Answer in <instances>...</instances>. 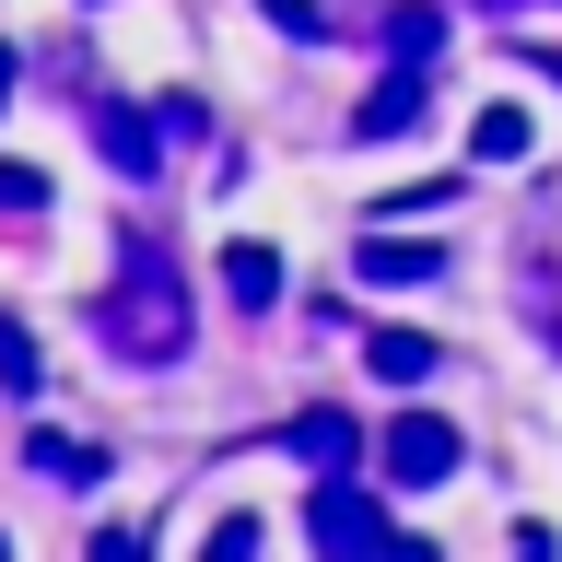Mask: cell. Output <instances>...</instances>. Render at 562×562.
<instances>
[{"label":"cell","instance_id":"ac0fdd59","mask_svg":"<svg viewBox=\"0 0 562 562\" xmlns=\"http://www.w3.org/2000/svg\"><path fill=\"white\" fill-rule=\"evenodd\" d=\"M539 70H551V82H562V47H539Z\"/></svg>","mask_w":562,"mask_h":562},{"label":"cell","instance_id":"7a4b0ae2","mask_svg":"<svg viewBox=\"0 0 562 562\" xmlns=\"http://www.w3.org/2000/svg\"><path fill=\"white\" fill-rule=\"evenodd\" d=\"M375 457H386V481L434 492V481H457V457H469V446H457V422H446V411H398V422L375 434Z\"/></svg>","mask_w":562,"mask_h":562},{"label":"cell","instance_id":"6da1fadb","mask_svg":"<svg viewBox=\"0 0 562 562\" xmlns=\"http://www.w3.org/2000/svg\"><path fill=\"white\" fill-rule=\"evenodd\" d=\"M117 293H105V340L130 351V363H176L188 351V293H176V270L153 258V235H130L117 246Z\"/></svg>","mask_w":562,"mask_h":562},{"label":"cell","instance_id":"9a60e30c","mask_svg":"<svg viewBox=\"0 0 562 562\" xmlns=\"http://www.w3.org/2000/svg\"><path fill=\"white\" fill-rule=\"evenodd\" d=\"M258 12H270L281 35H328V12H316V0H258Z\"/></svg>","mask_w":562,"mask_h":562},{"label":"cell","instance_id":"ba28073f","mask_svg":"<svg viewBox=\"0 0 562 562\" xmlns=\"http://www.w3.org/2000/svg\"><path fill=\"white\" fill-rule=\"evenodd\" d=\"M293 457H316V469H351V457H363L351 411H293Z\"/></svg>","mask_w":562,"mask_h":562},{"label":"cell","instance_id":"9c48e42d","mask_svg":"<svg viewBox=\"0 0 562 562\" xmlns=\"http://www.w3.org/2000/svg\"><path fill=\"white\" fill-rule=\"evenodd\" d=\"M223 293H235L246 316L281 305V258H270V246H223Z\"/></svg>","mask_w":562,"mask_h":562},{"label":"cell","instance_id":"8992f818","mask_svg":"<svg viewBox=\"0 0 562 562\" xmlns=\"http://www.w3.org/2000/svg\"><path fill=\"white\" fill-rule=\"evenodd\" d=\"M24 469H35V481H59V492H94L105 481V446H82V434H35Z\"/></svg>","mask_w":562,"mask_h":562},{"label":"cell","instance_id":"5b68a950","mask_svg":"<svg viewBox=\"0 0 562 562\" xmlns=\"http://www.w3.org/2000/svg\"><path fill=\"white\" fill-rule=\"evenodd\" d=\"M94 140H105V165H117V176H153V165H165V117H140V105H94Z\"/></svg>","mask_w":562,"mask_h":562},{"label":"cell","instance_id":"4fadbf2b","mask_svg":"<svg viewBox=\"0 0 562 562\" xmlns=\"http://www.w3.org/2000/svg\"><path fill=\"white\" fill-rule=\"evenodd\" d=\"M0 386H12V398H35V386H47V375H35V340H24V316H0Z\"/></svg>","mask_w":562,"mask_h":562},{"label":"cell","instance_id":"2e32d148","mask_svg":"<svg viewBox=\"0 0 562 562\" xmlns=\"http://www.w3.org/2000/svg\"><path fill=\"white\" fill-rule=\"evenodd\" d=\"M35 200H47V176H35V165H0V211H35Z\"/></svg>","mask_w":562,"mask_h":562},{"label":"cell","instance_id":"52a82bcc","mask_svg":"<svg viewBox=\"0 0 562 562\" xmlns=\"http://www.w3.org/2000/svg\"><path fill=\"white\" fill-rule=\"evenodd\" d=\"M363 363H375L386 386H422V375H434V363H446V351L422 340V328H375V340H363Z\"/></svg>","mask_w":562,"mask_h":562},{"label":"cell","instance_id":"277c9868","mask_svg":"<svg viewBox=\"0 0 562 562\" xmlns=\"http://www.w3.org/2000/svg\"><path fill=\"white\" fill-rule=\"evenodd\" d=\"M422 94H434V82H422V59H398L375 94L351 105V140H398V130H422Z\"/></svg>","mask_w":562,"mask_h":562},{"label":"cell","instance_id":"7c38bea8","mask_svg":"<svg viewBox=\"0 0 562 562\" xmlns=\"http://www.w3.org/2000/svg\"><path fill=\"white\" fill-rule=\"evenodd\" d=\"M386 47H398V59H434V47H446V12H434V0H398V12H386Z\"/></svg>","mask_w":562,"mask_h":562},{"label":"cell","instance_id":"e0dca14e","mask_svg":"<svg viewBox=\"0 0 562 562\" xmlns=\"http://www.w3.org/2000/svg\"><path fill=\"white\" fill-rule=\"evenodd\" d=\"M12 70H24V59H12V47H0V105H12Z\"/></svg>","mask_w":562,"mask_h":562},{"label":"cell","instance_id":"30bf717a","mask_svg":"<svg viewBox=\"0 0 562 562\" xmlns=\"http://www.w3.org/2000/svg\"><path fill=\"white\" fill-rule=\"evenodd\" d=\"M363 281H446V246H398V235H363Z\"/></svg>","mask_w":562,"mask_h":562},{"label":"cell","instance_id":"8fae6325","mask_svg":"<svg viewBox=\"0 0 562 562\" xmlns=\"http://www.w3.org/2000/svg\"><path fill=\"white\" fill-rule=\"evenodd\" d=\"M469 153H481V165H516L527 153V105H481V117H469Z\"/></svg>","mask_w":562,"mask_h":562},{"label":"cell","instance_id":"3957f363","mask_svg":"<svg viewBox=\"0 0 562 562\" xmlns=\"http://www.w3.org/2000/svg\"><path fill=\"white\" fill-rule=\"evenodd\" d=\"M305 539L316 551H363V539H398V527H386V504L363 481H340V469H328V481H316V504H305Z\"/></svg>","mask_w":562,"mask_h":562},{"label":"cell","instance_id":"5bb4252c","mask_svg":"<svg viewBox=\"0 0 562 562\" xmlns=\"http://www.w3.org/2000/svg\"><path fill=\"white\" fill-rule=\"evenodd\" d=\"M258 539H270V527H258V516H223V527H211V562H246V551H258Z\"/></svg>","mask_w":562,"mask_h":562}]
</instances>
